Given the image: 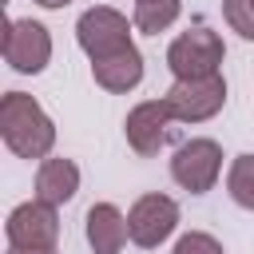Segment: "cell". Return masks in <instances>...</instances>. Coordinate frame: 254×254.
Instances as JSON below:
<instances>
[{
    "mask_svg": "<svg viewBox=\"0 0 254 254\" xmlns=\"http://www.w3.org/2000/svg\"><path fill=\"white\" fill-rule=\"evenodd\" d=\"M171 254H226V246L210 234V230H187L175 238Z\"/></svg>",
    "mask_w": 254,
    "mask_h": 254,
    "instance_id": "obj_15",
    "label": "cell"
},
{
    "mask_svg": "<svg viewBox=\"0 0 254 254\" xmlns=\"http://www.w3.org/2000/svg\"><path fill=\"white\" fill-rule=\"evenodd\" d=\"M171 123H175V115H171V107H167L163 95H159V99H143V103H135V107L127 111V119H123L127 147H131L135 155H143V159L159 155V151L167 147Z\"/></svg>",
    "mask_w": 254,
    "mask_h": 254,
    "instance_id": "obj_9",
    "label": "cell"
},
{
    "mask_svg": "<svg viewBox=\"0 0 254 254\" xmlns=\"http://www.w3.org/2000/svg\"><path fill=\"white\" fill-rule=\"evenodd\" d=\"M171 179L190 194L214 190V183L222 179V147H218V139L194 135V139L179 143L175 155H171Z\"/></svg>",
    "mask_w": 254,
    "mask_h": 254,
    "instance_id": "obj_5",
    "label": "cell"
},
{
    "mask_svg": "<svg viewBox=\"0 0 254 254\" xmlns=\"http://www.w3.org/2000/svg\"><path fill=\"white\" fill-rule=\"evenodd\" d=\"M167 107L175 123H206L226 107V75H202V79H175L167 87Z\"/></svg>",
    "mask_w": 254,
    "mask_h": 254,
    "instance_id": "obj_7",
    "label": "cell"
},
{
    "mask_svg": "<svg viewBox=\"0 0 254 254\" xmlns=\"http://www.w3.org/2000/svg\"><path fill=\"white\" fill-rule=\"evenodd\" d=\"M79 163L75 159H64V155H48L44 163H36V194L40 202H52V206H67L75 194H79Z\"/></svg>",
    "mask_w": 254,
    "mask_h": 254,
    "instance_id": "obj_10",
    "label": "cell"
},
{
    "mask_svg": "<svg viewBox=\"0 0 254 254\" xmlns=\"http://www.w3.org/2000/svg\"><path fill=\"white\" fill-rule=\"evenodd\" d=\"M222 20L242 40H254V8H250V0H222Z\"/></svg>",
    "mask_w": 254,
    "mask_h": 254,
    "instance_id": "obj_16",
    "label": "cell"
},
{
    "mask_svg": "<svg viewBox=\"0 0 254 254\" xmlns=\"http://www.w3.org/2000/svg\"><path fill=\"white\" fill-rule=\"evenodd\" d=\"M179 202L171 194H159V190H147L131 202L127 210V238L139 246V250H155L163 242H171V234L179 230Z\"/></svg>",
    "mask_w": 254,
    "mask_h": 254,
    "instance_id": "obj_6",
    "label": "cell"
},
{
    "mask_svg": "<svg viewBox=\"0 0 254 254\" xmlns=\"http://www.w3.org/2000/svg\"><path fill=\"white\" fill-rule=\"evenodd\" d=\"M0 139L16 159L44 163L56 151V119L28 91H4L0 99Z\"/></svg>",
    "mask_w": 254,
    "mask_h": 254,
    "instance_id": "obj_1",
    "label": "cell"
},
{
    "mask_svg": "<svg viewBox=\"0 0 254 254\" xmlns=\"http://www.w3.org/2000/svg\"><path fill=\"white\" fill-rule=\"evenodd\" d=\"M250 8H254V0H250Z\"/></svg>",
    "mask_w": 254,
    "mask_h": 254,
    "instance_id": "obj_20",
    "label": "cell"
},
{
    "mask_svg": "<svg viewBox=\"0 0 254 254\" xmlns=\"http://www.w3.org/2000/svg\"><path fill=\"white\" fill-rule=\"evenodd\" d=\"M226 194L234 198V206L254 210V155L250 151L230 159V167H226Z\"/></svg>",
    "mask_w": 254,
    "mask_h": 254,
    "instance_id": "obj_14",
    "label": "cell"
},
{
    "mask_svg": "<svg viewBox=\"0 0 254 254\" xmlns=\"http://www.w3.org/2000/svg\"><path fill=\"white\" fill-rule=\"evenodd\" d=\"M179 16H183V0H143V4H135L131 24H135L143 36H159V32H167Z\"/></svg>",
    "mask_w": 254,
    "mask_h": 254,
    "instance_id": "obj_13",
    "label": "cell"
},
{
    "mask_svg": "<svg viewBox=\"0 0 254 254\" xmlns=\"http://www.w3.org/2000/svg\"><path fill=\"white\" fill-rule=\"evenodd\" d=\"M32 4H40V8H48V12H60V8H67L71 0H32Z\"/></svg>",
    "mask_w": 254,
    "mask_h": 254,
    "instance_id": "obj_17",
    "label": "cell"
},
{
    "mask_svg": "<svg viewBox=\"0 0 254 254\" xmlns=\"http://www.w3.org/2000/svg\"><path fill=\"white\" fill-rule=\"evenodd\" d=\"M4 238H8V246H20V250H56V242H60V206L40 202V198H28V202L12 206L8 218H4Z\"/></svg>",
    "mask_w": 254,
    "mask_h": 254,
    "instance_id": "obj_8",
    "label": "cell"
},
{
    "mask_svg": "<svg viewBox=\"0 0 254 254\" xmlns=\"http://www.w3.org/2000/svg\"><path fill=\"white\" fill-rule=\"evenodd\" d=\"M131 28H135V24H131L119 8H111V4H91V8H83L79 20H75V44H79V52H83L91 64H99V60H111V56L135 48Z\"/></svg>",
    "mask_w": 254,
    "mask_h": 254,
    "instance_id": "obj_2",
    "label": "cell"
},
{
    "mask_svg": "<svg viewBox=\"0 0 254 254\" xmlns=\"http://www.w3.org/2000/svg\"><path fill=\"white\" fill-rule=\"evenodd\" d=\"M135 4H143V0H135Z\"/></svg>",
    "mask_w": 254,
    "mask_h": 254,
    "instance_id": "obj_19",
    "label": "cell"
},
{
    "mask_svg": "<svg viewBox=\"0 0 254 254\" xmlns=\"http://www.w3.org/2000/svg\"><path fill=\"white\" fill-rule=\"evenodd\" d=\"M226 60V44L214 28L194 24L187 32H179L167 44V67L175 79H202V75H218Z\"/></svg>",
    "mask_w": 254,
    "mask_h": 254,
    "instance_id": "obj_3",
    "label": "cell"
},
{
    "mask_svg": "<svg viewBox=\"0 0 254 254\" xmlns=\"http://www.w3.org/2000/svg\"><path fill=\"white\" fill-rule=\"evenodd\" d=\"M0 52H4V64L16 71V75H40L48 64H52V32L32 20V16H8L4 20V36H0Z\"/></svg>",
    "mask_w": 254,
    "mask_h": 254,
    "instance_id": "obj_4",
    "label": "cell"
},
{
    "mask_svg": "<svg viewBox=\"0 0 254 254\" xmlns=\"http://www.w3.org/2000/svg\"><path fill=\"white\" fill-rule=\"evenodd\" d=\"M83 238L91 246V254H119L127 238V214L115 202H91L87 218H83Z\"/></svg>",
    "mask_w": 254,
    "mask_h": 254,
    "instance_id": "obj_11",
    "label": "cell"
},
{
    "mask_svg": "<svg viewBox=\"0 0 254 254\" xmlns=\"http://www.w3.org/2000/svg\"><path fill=\"white\" fill-rule=\"evenodd\" d=\"M4 254H60V250H20V246H8Z\"/></svg>",
    "mask_w": 254,
    "mask_h": 254,
    "instance_id": "obj_18",
    "label": "cell"
},
{
    "mask_svg": "<svg viewBox=\"0 0 254 254\" xmlns=\"http://www.w3.org/2000/svg\"><path fill=\"white\" fill-rule=\"evenodd\" d=\"M91 79H95L103 91H111V95L135 91V87L143 83V52H139V48H127V52H119V56H111V60L91 64Z\"/></svg>",
    "mask_w": 254,
    "mask_h": 254,
    "instance_id": "obj_12",
    "label": "cell"
}]
</instances>
